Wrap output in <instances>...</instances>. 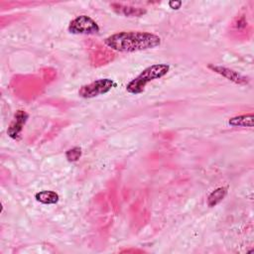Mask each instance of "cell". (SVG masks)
<instances>
[{
	"mask_svg": "<svg viewBox=\"0 0 254 254\" xmlns=\"http://www.w3.org/2000/svg\"><path fill=\"white\" fill-rule=\"evenodd\" d=\"M104 44L120 53H133L154 49L161 44V38L153 33L141 31H123L104 39Z\"/></svg>",
	"mask_w": 254,
	"mask_h": 254,
	"instance_id": "6da1fadb",
	"label": "cell"
},
{
	"mask_svg": "<svg viewBox=\"0 0 254 254\" xmlns=\"http://www.w3.org/2000/svg\"><path fill=\"white\" fill-rule=\"evenodd\" d=\"M170 70V65L167 64H155L144 68L135 78L127 85L126 90L132 94H139L144 91L145 86L152 80L158 79L166 75Z\"/></svg>",
	"mask_w": 254,
	"mask_h": 254,
	"instance_id": "7a4b0ae2",
	"label": "cell"
},
{
	"mask_svg": "<svg viewBox=\"0 0 254 254\" xmlns=\"http://www.w3.org/2000/svg\"><path fill=\"white\" fill-rule=\"evenodd\" d=\"M116 83L110 78H99L88 84L82 85L78 90V95L83 98H92L110 91Z\"/></svg>",
	"mask_w": 254,
	"mask_h": 254,
	"instance_id": "3957f363",
	"label": "cell"
},
{
	"mask_svg": "<svg viewBox=\"0 0 254 254\" xmlns=\"http://www.w3.org/2000/svg\"><path fill=\"white\" fill-rule=\"evenodd\" d=\"M67 30L75 35H95L99 33V26L91 17L80 15L70 21Z\"/></svg>",
	"mask_w": 254,
	"mask_h": 254,
	"instance_id": "277c9868",
	"label": "cell"
},
{
	"mask_svg": "<svg viewBox=\"0 0 254 254\" xmlns=\"http://www.w3.org/2000/svg\"><path fill=\"white\" fill-rule=\"evenodd\" d=\"M29 118V114L24 111V110H17L15 115H14V119L12 120V122L10 123L8 129H7V134L10 138L18 140L21 137L22 134V130L27 122Z\"/></svg>",
	"mask_w": 254,
	"mask_h": 254,
	"instance_id": "5b68a950",
	"label": "cell"
},
{
	"mask_svg": "<svg viewBox=\"0 0 254 254\" xmlns=\"http://www.w3.org/2000/svg\"><path fill=\"white\" fill-rule=\"evenodd\" d=\"M208 68H210L212 71L222 75L223 77L227 78L228 80H231L234 83L247 84L249 82L247 77L243 76L242 74H240L237 71H235L233 69H230L228 67L221 66V65H215V64H208Z\"/></svg>",
	"mask_w": 254,
	"mask_h": 254,
	"instance_id": "8992f818",
	"label": "cell"
},
{
	"mask_svg": "<svg viewBox=\"0 0 254 254\" xmlns=\"http://www.w3.org/2000/svg\"><path fill=\"white\" fill-rule=\"evenodd\" d=\"M110 6L112 7L114 12H116L119 15H123L125 17H140L146 13L145 9L126 6L119 3H112Z\"/></svg>",
	"mask_w": 254,
	"mask_h": 254,
	"instance_id": "52a82bcc",
	"label": "cell"
},
{
	"mask_svg": "<svg viewBox=\"0 0 254 254\" xmlns=\"http://www.w3.org/2000/svg\"><path fill=\"white\" fill-rule=\"evenodd\" d=\"M254 116L252 113L238 115L228 120V124L232 127H253Z\"/></svg>",
	"mask_w": 254,
	"mask_h": 254,
	"instance_id": "ba28073f",
	"label": "cell"
},
{
	"mask_svg": "<svg viewBox=\"0 0 254 254\" xmlns=\"http://www.w3.org/2000/svg\"><path fill=\"white\" fill-rule=\"evenodd\" d=\"M37 201L44 204H55L59 201V194L53 190H42L35 194Z\"/></svg>",
	"mask_w": 254,
	"mask_h": 254,
	"instance_id": "9c48e42d",
	"label": "cell"
},
{
	"mask_svg": "<svg viewBox=\"0 0 254 254\" xmlns=\"http://www.w3.org/2000/svg\"><path fill=\"white\" fill-rule=\"evenodd\" d=\"M227 194V188L225 187H220L212 190L208 196H207V204L208 206L212 207L218 204Z\"/></svg>",
	"mask_w": 254,
	"mask_h": 254,
	"instance_id": "30bf717a",
	"label": "cell"
},
{
	"mask_svg": "<svg viewBox=\"0 0 254 254\" xmlns=\"http://www.w3.org/2000/svg\"><path fill=\"white\" fill-rule=\"evenodd\" d=\"M81 156V149L79 147H73L65 152V157L68 162H76Z\"/></svg>",
	"mask_w": 254,
	"mask_h": 254,
	"instance_id": "8fae6325",
	"label": "cell"
},
{
	"mask_svg": "<svg viewBox=\"0 0 254 254\" xmlns=\"http://www.w3.org/2000/svg\"><path fill=\"white\" fill-rule=\"evenodd\" d=\"M169 5L172 9H179L182 5V1H170Z\"/></svg>",
	"mask_w": 254,
	"mask_h": 254,
	"instance_id": "7c38bea8",
	"label": "cell"
}]
</instances>
